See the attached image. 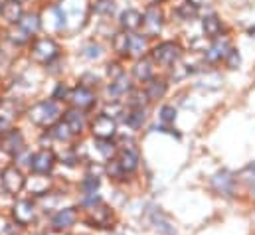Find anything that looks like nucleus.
I'll use <instances>...</instances> for the list:
<instances>
[{"mask_svg":"<svg viewBox=\"0 0 255 235\" xmlns=\"http://www.w3.org/2000/svg\"><path fill=\"white\" fill-rule=\"evenodd\" d=\"M28 117L34 124L52 126L60 118V105L56 101H40L28 111Z\"/></svg>","mask_w":255,"mask_h":235,"instance_id":"obj_1","label":"nucleus"},{"mask_svg":"<svg viewBox=\"0 0 255 235\" xmlns=\"http://www.w3.org/2000/svg\"><path fill=\"white\" fill-rule=\"evenodd\" d=\"M210 184H212L214 192L224 196V198H234L236 196L238 178L234 176L230 170H218L214 176L210 178Z\"/></svg>","mask_w":255,"mask_h":235,"instance_id":"obj_2","label":"nucleus"},{"mask_svg":"<svg viewBox=\"0 0 255 235\" xmlns=\"http://www.w3.org/2000/svg\"><path fill=\"white\" fill-rule=\"evenodd\" d=\"M146 220H148V224H150L160 235H178L176 226L172 224V220H170L158 206H150V208L146 210Z\"/></svg>","mask_w":255,"mask_h":235,"instance_id":"obj_3","label":"nucleus"},{"mask_svg":"<svg viewBox=\"0 0 255 235\" xmlns=\"http://www.w3.org/2000/svg\"><path fill=\"white\" fill-rule=\"evenodd\" d=\"M36 214H38V210L32 200H18L12 206V220L18 228H26V226L34 224Z\"/></svg>","mask_w":255,"mask_h":235,"instance_id":"obj_4","label":"nucleus"},{"mask_svg":"<svg viewBox=\"0 0 255 235\" xmlns=\"http://www.w3.org/2000/svg\"><path fill=\"white\" fill-rule=\"evenodd\" d=\"M0 182H2V188L6 194L10 196H16L24 186H26V178L22 174V170L18 166H8L2 170L0 174Z\"/></svg>","mask_w":255,"mask_h":235,"instance_id":"obj_5","label":"nucleus"},{"mask_svg":"<svg viewBox=\"0 0 255 235\" xmlns=\"http://www.w3.org/2000/svg\"><path fill=\"white\" fill-rule=\"evenodd\" d=\"M54 166H56V154L48 148H42V150L34 152L32 158H30V168H32L34 174H40V176L50 174L54 170Z\"/></svg>","mask_w":255,"mask_h":235,"instance_id":"obj_6","label":"nucleus"},{"mask_svg":"<svg viewBox=\"0 0 255 235\" xmlns=\"http://www.w3.org/2000/svg\"><path fill=\"white\" fill-rule=\"evenodd\" d=\"M32 56L42 61V63H50L60 56V46L52 40V38H40L34 42V48H32Z\"/></svg>","mask_w":255,"mask_h":235,"instance_id":"obj_7","label":"nucleus"},{"mask_svg":"<svg viewBox=\"0 0 255 235\" xmlns=\"http://www.w3.org/2000/svg\"><path fill=\"white\" fill-rule=\"evenodd\" d=\"M115 162H117V166H119L123 178L127 176V174H132V172L138 168V162H140L138 150H136L132 144H130V146H125V148L119 152V156L115 158Z\"/></svg>","mask_w":255,"mask_h":235,"instance_id":"obj_8","label":"nucleus"},{"mask_svg":"<svg viewBox=\"0 0 255 235\" xmlns=\"http://www.w3.org/2000/svg\"><path fill=\"white\" fill-rule=\"evenodd\" d=\"M91 130H93V136L99 138V140H111L117 132V122L115 118L107 117L105 113L95 117L93 124H91Z\"/></svg>","mask_w":255,"mask_h":235,"instance_id":"obj_9","label":"nucleus"},{"mask_svg":"<svg viewBox=\"0 0 255 235\" xmlns=\"http://www.w3.org/2000/svg\"><path fill=\"white\" fill-rule=\"evenodd\" d=\"M75 222H77V210L75 208H62L52 216L50 226L54 232H67L71 226H75Z\"/></svg>","mask_w":255,"mask_h":235,"instance_id":"obj_10","label":"nucleus"},{"mask_svg":"<svg viewBox=\"0 0 255 235\" xmlns=\"http://www.w3.org/2000/svg\"><path fill=\"white\" fill-rule=\"evenodd\" d=\"M152 58L158 63L170 65V63H174L176 59L180 58V46L174 44V42H162L152 50Z\"/></svg>","mask_w":255,"mask_h":235,"instance_id":"obj_11","label":"nucleus"},{"mask_svg":"<svg viewBox=\"0 0 255 235\" xmlns=\"http://www.w3.org/2000/svg\"><path fill=\"white\" fill-rule=\"evenodd\" d=\"M142 24H144V30L148 36H154L160 32L162 28V12L158 6H148L144 10V16H142Z\"/></svg>","mask_w":255,"mask_h":235,"instance_id":"obj_12","label":"nucleus"},{"mask_svg":"<svg viewBox=\"0 0 255 235\" xmlns=\"http://www.w3.org/2000/svg\"><path fill=\"white\" fill-rule=\"evenodd\" d=\"M2 150L8 154H20L24 150V136L18 128H10L4 136H2Z\"/></svg>","mask_w":255,"mask_h":235,"instance_id":"obj_13","label":"nucleus"},{"mask_svg":"<svg viewBox=\"0 0 255 235\" xmlns=\"http://www.w3.org/2000/svg\"><path fill=\"white\" fill-rule=\"evenodd\" d=\"M71 103L77 107V109H89L93 103H95V95L91 93V89H87V87H83V85H79V87H75L73 91H71Z\"/></svg>","mask_w":255,"mask_h":235,"instance_id":"obj_14","label":"nucleus"},{"mask_svg":"<svg viewBox=\"0 0 255 235\" xmlns=\"http://www.w3.org/2000/svg\"><path fill=\"white\" fill-rule=\"evenodd\" d=\"M230 50L232 48H230V42L226 38H216L214 44L210 46V50L206 52V59L208 61H222V59L228 58Z\"/></svg>","mask_w":255,"mask_h":235,"instance_id":"obj_15","label":"nucleus"},{"mask_svg":"<svg viewBox=\"0 0 255 235\" xmlns=\"http://www.w3.org/2000/svg\"><path fill=\"white\" fill-rule=\"evenodd\" d=\"M2 16H4V20L8 22V24H16V22H20L22 20V4L18 2V0H6L4 4H2Z\"/></svg>","mask_w":255,"mask_h":235,"instance_id":"obj_16","label":"nucleus"},{"mask_svg":"<svg viewBox=\"0 0 255 235\" xmlns=\"http://www.w3.org/2000/svg\"><path fill=\"white\" fill-rule=\"evenodd\" d=\"M91 212V218L87 220V224H91V228H109V220H111V214L107 212V208H103V206H97V208H93V210H89Z\"/></svg>","mask_w":255,"mask_h":235,"instance_id":"obj_17","label":"nucleus"},{"mask_svg":"<svg viewBox=\"0 0 255 235\" xmlns=\"http://www.w3.org/2000/svg\"><path fill=\"white\" fill-rule=\"evenodd\" d=\"M64 122L69 126L71 134H79V132L85 128V118H83V115H81L79 109H71V111H67V113H65Z\"/></svg>","mask_w":255,"mask_h":235,"instance_id":"obj_18","label":"nucleus"},{"mask_svg":"<svg viewBox=\"0 0 255 235\" xmlns=\"http://www.w3.org/2000/svg\"><path fill=\"white\" fill-rule=\"evenodd\" d=\"M142 24V16L136 12V10H125L123 14H121V26L127 30V32H134V30H138V26Z\"/></svg>","mask_w":255,"mask_h":235,"instance_id":"obj_19","label":"nucleus"},{"mask_svg":"<svg viewBox=\"0 0 255 235\" xmlns=\"http://www.w3.org/2000/svg\"><path fill=\"white\" fill-rule=\"evenodd\" d=\"M18 24H20V30L26 36H34L40 30V16L38 14H24Z\"/></svg>","mask_w":255,"mask_h":235,"instance_id":"obj_20","label":"nucleus"},{"mask_svg":"<svg viewBox=\"0 0 255 235\" xmlns=\"http://www.w3.org/2000/svg\"><path fill=\"white\" fill-rule=\"evenodd\" d=\"M152 75H154V67H152V61L150 59L136 61V65H134V77L138 81H150Z\"/></svg>","mask_w":255,"mask_h":235,"instance_id":"obj_21","label":"nucleus"},{"mask_svg":"<svg viewBox=\"0 0 255 235\" xmlns=\"http://www.w3.org/2000/svg\"><path fill=\"white\" fill-rule=\"evenodd\" d=\"M48 186H50L48 178L40 176V174H34V178H30V184H28L30 192L36 194V196H44V194H48Z\"/></svg>","mask_w":255,"mask_h":235,"instance_id":"obj_22","label":"nucleus"},{"mask_svg":"<svg viewBox=\"0 0 255 235\" xmlns=\"http://www.w3.org/2000/svg\"><path fill=\"white\" fill-rule=\"evenodd\" d=\"M128 89H130V83H128V77L125 73H121L113 83H111V87H109V95H113V97H119V95H123V93H127Z\"/></svg>","mask_w":255,"mask_h":235,"instance_id":"obj_23","label":"nucleus"},{"mask_svg":"<svg viewBox=\"0 0 255 235\" xmlns=\"http://www.w3.org/2000/svg\"><path fill=\"white\" fill-rule=\"evenodd\" d=\"M50 136L52 138H56V140H62V142H67L73 134H71V130H69V126L65 124L64 120H60V122H56V124H52V130H50Z\"/></svg>","mask_w":255,"mask_h":235,"instance_id":"obj_24","label":"nucleus"},{"mask_svg":"<svg viewBox=\"0 0 255 235\" xmlns=\"http://www.w3.org/2000/svg\"><path fill=\"white\" fill-rule=\"evenodd\" d=\"M204 32L210 36V38H220V32H222V22L218 16H208L204 18Z\"/></svg>","mask_w":255,"mask_h":235,"instance_id":"obj_25","label":"nucleus"},{"mask_svg":"<svg viewBox=\"0 0 255 235\" xmlns=\"http://www.w3.org/2000/svg\"><path fill=\"white\" fill-rule=\"evenodd\" d=\"M164 93H166V83L164 81H156V79L148 81V87H146V97L148 99H160Z\"/></svg>","mask_w":255,"mask_h":235,"instance_id":"obj_26","label":"nucleus"},{"mask_svg":"<svg viewBox=\"0 0 255 235\" xmlns=\"http://www.w3.org/2000/svg\"><path fill=\"white\" fill-rule=\"evenodd\" d=\"M144 48H146V40H144L142 36H136V34L128 36V54L140 56V54L144 52Z\"/></svg>","mask_w":255,"mask_h":235,"instance_id":"obj_27","label":"nucleus"},{"mask_svg":"<svg viewBox=\"0 0 255 235\" xmlns=\"http://www.w3.org/2000/svg\"><path fill=\"white\" fill-rule=\"evenodd\" d=\"M99 184H101V180H99L97 176H85L83 178V182H81V192H83V196L97 194Z\"/></svg>","mask_w":255,"mask_h":235,"instance_id":"obj_28","label":"nucleus"},{"mask_svg":"<svg viewBox=\"0 0 255 235\" xmlns=\"http://www.w3.org/2000/svg\"><path fill=\"white\" fill-rule=\"evenodd\" d=\"M178 16L182 18V20H194L196 16H198V6L194 4V2H186V4H182V6H178Z\"/></svg>","mask_w":255,"mask_h":235,"instance_id":"obj_29","label":"nucleus"},{"mask_svg":"<svg viewBox=\"0 0 255 235\" xmlns=\"http://www.w3.org/2000/svg\"><path fill=\"white\" fill-rule=\"evenodd\" d=\"M176 118V109L172 105H164L160 109V126H170Z\"/></svg>","mask_w":255,"mask_h":235,"instance_id":"obj_30","label":"nucleus"},{"mask_svg":"<svg viewBox=\"0 0 255 235\" xmlns=\"http://www.w3.org/2000/svg\"><path fill=\"white\" fill-rule=\"evenodd\" d=\"M142 122H144V111L142 109H132L127 115V124L130 128H138V126H142Z\"/></svg>","mask_w":255,"mask_h":235,"instance_id":"obj_31","label":"nucleus"},{"mask_svg":"<svg viewBox=\"0 0 255 235\" xmlns=\"http://www.w3.org/2000/svg\"><path fill=\"white\" fill-rule=\"evenodd\" d=\"M242 178L246 180V184H248V188H250L252 196H255V162H252L250 166H246V168H244Z\"/></svg>","mask_w":255,"mask_h":235,"instance_id":"obj_32","label":"nucleus"},{"mask_svg":"<svg viewBox=\"0 0 255 235\" xmlns=\"http://www.w3.org/2000/svg\"><path fill=\"white\" fill-rule=\"evenodd\" d=\"M113 48L119 54H128V36L127 34H117L113 40Z\"/></svg>","mask_w":255,"mask_h":235,"instance_id":"obj_33","label":"nucleus"},{"mask_svg":"<svg viewBox=\"0 0 255 235\" xmlns=\"http://www.w3.org/2000/svg\"><path fill=\"white\" fill-rule=\"evenodd\" d=\"M113 10H115L113 0H97L95 2V12H99V14H113Z\"/></svg>","mask_w":255,"mask_h":235,"instance_id":"obj_34","label":"nucleus"},{"mask_svg":"<svg viewBox=\"0 0 255 235\" xmlns=\"http://www.w3.org/2000/svg\"><path fill=\"white\" fill-rule=\"evenodd\" d=\"M99 56H101V48H99V46H95V44H89V46H85V48H83V58L97 59Z\"/></svg>","mask_w":255,"mask_h":235,"instance_id":"obj_35","label":"nucleus"},{"mask_svg":"<svg viewBox=\"0 0 255 235\" xmlns=\"http://www.w3.org/2000/svg\"><path fill=\"white\" fill-rule=\"evenodd\" d=\"M226 61H228V67L236 69V67L240 65V56H238V52H236V50H230V54H228Z\"/></svg>","mask_w":255,"mask_h":235,"instance_id":"obj_36","label":"nucleus"},{"mask_svg":"<svg viewBox=\"0 0 255 235\" xmlns=\"http://www.w3.org/2000/svg\"><path fill=\"white\" fill-rule=\"evenodd\" d=\"M65 95H67V89H65V85H62V83H60V85L56 87V93H54V99H64Z\"/></svg>","mask_w":255,"mask_h":235,"instance_id":"obj_37","label":"nucleus"},{"mask_svg":"<svg viewBox=\"0 0 255 235\" xmlns=\"http://www.w3.org/2000/svg\"><path fill=\"white\" fill-rule=\"evenodd\" d=\"M8 130H10V122H8V118L0 117V136H4Z\"/></svg>","mask_w":255,"mask_h":235,"instance_id":"obj_38","label":"nucleus"},{"mask_svg":"<svg viewBox=\"0 0 255 235\" xmlns=\"http://www.w3.org/2000/svg\"><path fill=\"white\" fill-rule=\"evenodd\" d=\"M158 2H160V0H158Z\"/></svg>","mask_w":255,"mask_h":235,"instance_id":"obj_39","label":"nucleus"},{"mask_svg":"<svg viewBox=\"0 0 255 235\" xmlns=\"http://www.w3.org/2000/svg\"><path fill=\"white\" fill-rule=\"evenodd\" d=\"M0 174H2V172H0Z\"/></svg>","mask_w":255,"mask_h":235,"instance_id":"obj_40","label":"nucleus"}]
</instances>
